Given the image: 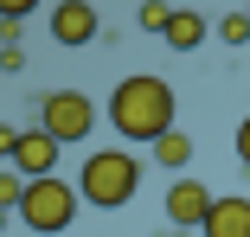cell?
<instances>
[{
  "mask_svg": "<svg viewBox=\"0 0 250 237\" xmlns=\"http://www.w3.org/2000/svg\"><path fill=\"white\" fill-rule=\"evenodd\" d=\"M173 83L167 77H147V71H135V77H122L116 90H109V128L128 141V148H154L161 135H173Z\"/></svg>",
  "mask_w": 250,
  "mask_h": 237,
  "instance_id": "1",
  "label": "cell"
},
{
  "mask_svg": "<svg viewBox=\"0 0 250 237\" xmlns=\"http://www.w3.org/2000/svg\"><path fill=\"white\" fill-rule=\"evenodd\" d=\"M135 186H141V160L128 148H103V154H83V173H77V193L83 205L96 212H122L135 199Z\"/></svg>",
  "mask_w": 250,
  "mask_h": 237,
  "instance_id": "2",
  "label": "cell"
},
{
  "mask_svg": "<svg viewBox=\"0 0 250 237\" xmlns=\"http://www.w3.org/2000/svg\"><path fill=\"white\" fill-rule=\"evenodd\" d=\"M83 212V193L71 179H26V199H20V224L26 231H39V237H58V231H71V218Z\"/></svg>",
  "mask_w": 250,
  "mask_h": 237,
  "instance_id": "3",
  "label": "cell"
},
{
  "mask_svg": "<svg viewBox=\"0 0 250 237\" xmlns=\"http://www.w3.org/2000/svg\"><path fill=\"white\" fill-rule=\"evenodd\" d=\"M39 128L52 135L58 148L90 141V135H96V103L83 97V90H52V97H39Z\"/></svg>",
  "mask_w": 250,
  "mask_h": 237,
  "instance_id": "4",
  "label": "cell"
},
{
  "mask_svg": "<svg viewBox=\"0 0 250 237\" xmlns=\"http://www.w3.org/2000/svg\"><path fill=\"white\" fill-rule=\"evenodd\" d=\"M161 205H167V224L186 237V231L206 224V212H212V186H199V179H186V173H180V179L167 186V199H161Z\"/></svg>",
  "mask_w": 250,
  "mask_h": 237,
  "instance_id": "5",
  "label": "cell"
},
{
  "mask_svg": "<svg viewBox=\"0 0 250 237\" xmlns=\"http://www.w3.org/2000/svg\"><path fill=\"white\" fill-rule=\"evenodd\" d=\"M20 179H52L58 173V141L45 135V128H20V148H13V160H7Z\"/></svg>",
  "mask_w": 250,
  "mask_h": 237,
  "instance_id": "6",
  "label": "cell"
},
{
  "mask_svg": "<svg viewBox=\"0 0 250 237\" xmlns=\"http://www.w3.org/2000/svg\"><path fill=\"white\" fill-rule=\"evenodd\" d=\"M96 32H103V13L90 0H58V13H52V39L58 45H90Z\"/></svg>",
  "mask_w": 250,
  "mask_h": 237,
  "instance_id": "7",
  "label": "cell"
},
{
  "mask_svg": "<svg viewBox=\"0 0 250 237\" xmlns=\"http://www.w3.org/2000/svg\"><path fill=\"white\" fill-rule=\"evenodd\" d=\"M199 237H250V199H237V193L212 199V212H206V224H199Z\"/></svg>",
  "mask_w": 250,
  "mask_h": 237,
  "instance_id": "8",
  "label": "cell"
},
{
  "mask_svg": "<svg viewBox=\"0 0 250 237\" xmlns=\"http://www.w3.org/2000/svg\"><path fill=\"white\" fill-rule=\"evenodd\" d=\"M167 52H199V45H206V20H199L192 7H173V20H167Z\"/></svg>",
  "mask_w": 250,
  "mask_h": 237,
  "instance_id": "9",
  "label": "cell"
},
{
  "mask_svg": "<svg viewBox=\"0 0 250 237\" xmlns=\"http://www.w3.org/2000/svg\"><path fill=\"white\" fill-rule=\"evenodd\" d=\"M154 160H161L167 173H186V160H192V135H186V128L161 135V141H154Z\"/></svg>",
  "mask_w": 250,
  "mask_h": 237,
  "instance_id": "10",
  "label": "cell"
},
{
  "mask_svg": "<svg viewBox=\"0 0 250 237\" xmlns=\"http://www.w3.org/2000/svg\"><path fill=\"white\" fill-rule=\"evenodd\" d=\"M20 199H26V179L13 167H0V212H20Z\"/></svg>",
  "mask_w": 250,
  "mask_h": 237,
  "instance_id": "11",
  "label": "cell"
},
{
  "mask_svg": "<svg viewBox=\"0 0 250 237\" xmlns=\"http://www.w3.org/2000/svg\"><path fill=\"white\" fill-rule=\"evenodd\" d=\"M218 39L225 45H250V13H225L218 20Z\"/></svg>",
  "mask_w": 250,
  "mask_h": 237,
  "instance_id": "12",
  "label": "cell"
},
{
  "mask_svg": "<svg viewBox=\"0 0 250 237\" xmlns=\"http://www.w3.org/2000/svg\"><path fill=\"white\" fill-rule=\"evenodd\" d=\"M167 20H173L167 0H141V26H147V32H167Z\"/></svg>",
  "mask_w": 250,
  "mask_h": 237,
  "instance_id": "13",
  "label": "cell"
},
{
  "mask_svg": "<svg viewBox=\"0 0 250 237\" xmlns=\"http://www.w3.org/2000/svg\"><path fill=\"white\" fill-rule=\"evenodd\" d=\"M13 148H20V128H13V122H0V167L13 160Z\"/></svg>",
  "mask_w": 250,
  "mask_h": 237,
  "instance_id": "14",
  "label": "cell"
},
{
  "mask_svg": "<svg viewBox=\"0 0 250 237\" xmlns=\"http://www.w3.org/2000/svg\"><path fill=\"white\" fill-rule=\"evenodd\" d=\"M32 7H39V0H0V20H26Z\"/></svg>",
  "mask_w": 250,
  "mask_h": 237,
  "instance_id": "15",
  "label": "cell"
},
{
  "mask_svg": "<svg viewBox=\"0 0 250 237\" xmlns=\"http://www.w3.org/2000/svg\"><path fill=\"white\" fill-rule=\"evenodd\" d=\"M237 160H244V167H250V116H244V122H237Z\"/></svg>",
  "mask_w": 250,
  "mask_h": 237,
  "instance_id": "16",
  "label": "cell"
},
{
  "mask_svg": "<svg viewBox=\"0 0 250 237\" xmlns=\"http://www.w3.org/2000/svg\"><path fill=\"white\" fill-rule=\"evenodd\" d=\"M244 13H250V7H244Z\"/></svg>",
  "mask_w": 250,
  "mask_h": 237,
  "instance_id": "17",
  "label": "cell"
}]
</instances>
